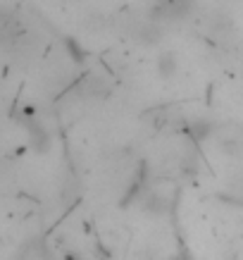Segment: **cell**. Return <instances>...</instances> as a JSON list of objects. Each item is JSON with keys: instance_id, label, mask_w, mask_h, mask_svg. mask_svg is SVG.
<instances>
[{"instance_id": "1", "label": "cell", "mask_w": 243, "mask_h": 260, "mask_svg": "<svg viewBox=\"0 0 243 260\" xmlns=\"http://www.w3.org/2000/svg\"><path fill=\"white\" fill-rule=\"evenodd\" d=\"M157 74L162 77V79H172L177 70H179V62H177V55L174 53H162V55L157 57Z\"/></svg>"}]
</instances>
